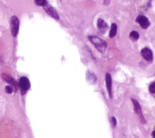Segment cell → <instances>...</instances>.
Listing matches in <instances>:
<instances>
[{
	"label": "cell",
	"mask_w": 155,
	"mask_h": 138,
	"mask_svg": "<svg viewBox=\"0 0 155 138\" xmlns=\"http://www.w3.org/2000/svg\"><path fill=\"white\" fill-rule=\"evenodd\" d=\"M152 137L155 138V130L152 133Z\"/></svg>",
	"instance_id": "cell-18"
},
{
	"label": "cell",
	"mask_w": 155,
	"mask_h": 138,
	"mask_svg": "<svg viewBox=\"0 0 155 138\" xmlns=\"http://www.w3.org/2000/svg\"><path fill=\"white\" fill-rule=\"evenodd\" d=\"M129 37H130V38L133 40V41H136V40L139 39V33H138L137 31H132L130 33Z\"/></svg>",
	"instance_id": "cell-13"
},
{
	"label": "cell",
	"mask_w": 155,
	"mask_h": 138,
	"mask_svg": "<svg viewBox=\"0 0 155 138\" xmlns=\"http://www.w3.org/2000/svg\"><path fill=\"white\" fill-rule=\"evenodd\" d=\"M34 3L37 5H40V6H44L45 4H47V1L46 0H35Z\"/></svg>",
	"instance_id": "cell-14"
},
{
	"label": "cell",
	"mask_w": 155,
	"mask_h": 138,
	"mask_svg": "<svg viewBox=\"0 0 155 138\" xmlns=\"http://www.w3.org/2000/svg\"><path fill=\"white\" fill-rule=\"evenodd\" d=\"M106 85H107L109 96L110 98H112V79L110 73L106 74Z\"/></svg>",
	"instance_id": "cell-9"
},
{
	"label": "cell",
	"mask_w": 155,
	"mask_h": 138,
	"mask_svg": "<svg viewBox=\"0 0 155 138\" xmlns=\"http://www.w3.org/2000/svg\"><path fill=\"white\" fill-rule=\"evenodd\" d=\"M30 86H31L30 81H29V80L27 77H21L20 79V81H19V87H20V88L22 90V91L24 93L30 88Z\"/></svg>",
	"instance_id": "cell-3"
},
{
	"label": "cell",
	"mask_w": 155,
	"mask_h": 138,
	"mask_svg": "<svg viewBox=\"0 0 155 138\" xmlns=\"http://www.w3.org/2000/svg\"><path fill=\"white\" fill-rule=\"evenodd\" d=\"M19 19L16 16H13L10 19V29L11 33L13 37H16L19 31Z\"/></svg>",
	"instance_id": "cell-2"
},
{
	"label": "cell",
	"mask_w": 155,
	"mask_h": 138,
	"mask_svg": "<svg viewBox=\"0 0 155 138\" xmlns=\"http://www.w3.org/2000/svg\"><path fill=\"white\" fill-rule=\"evenodd\" d=\"M132 103H133V105H134V110H135V112H136V114L139 116L141 122H142L143 123H146V121H145L144 117H143V114H142L141 107H140V105L139 104V102H137L136 100H134V99H132Z\"/></svg>",
	"instance_id": "cell-6"
},
{
	"label": "cell",
	"mask_w": 155,
	"mask_h": 138,
	"mask_svg": "<svg viewBox=\"0 0 155 138\" xmlns=\"http://www.w3.org/2000/svg\"><path fill=\"white\" fill-rule=\"evenodd\" d=\"M2 77L4 81H6L7 83L10 84V86H11L13 87V89L14 91H17V88H18V85H17V83L16 82V81L13 78V77H11L10 76L7 75V74H3L2 75Z\"/></svg>",
	"instance_id": "cell-4"
},
{
	"label": "cell",
	"mask_w": 155,
	"mask_h": 138,
	"mask_svg": "<svg viewBox=\"0 0 155 138\" xmlns=\"http://www.w3.org/2000/svg\"><path fill=\"white\" fill-rule=\"evenodd\" d=\"M13 91V89L11 86H10V85H9V86L6 87V92L7 94H11Z\"/></svg>",
	"instance_id": "cell-16"
},
{
	"label": "cell",
	"mask_w": 155,
	"mask_h": 138,
	"mask_svg": "<svg viewBox=\"0 0 155 138\" xmlns=\"http://www.w3.org/2000/svg\"><path fill=\"white\" fill-rule=\"evenodd\" d=\"M86 76L88 81L92 82V83H95V82L96 81V75H95L93 73H92V72H90V71H89V72L87 73Z\"/></svg>",
	"instance_id": "cell-12"
},
{
	"label": "cell",
	"mask_w": 155,
	"mask_h": 138,
	"mask_svg": "<svg viewBox=\"0 0 155 138\" xmlns=\"http://www.w3.org/2000/svg\"><path fill=\"white\" fill-rule=\"evenodd\" d=\"M141 54H142L143 57L148 62H151L153 60V52L150 49H148V48L143 49L141 51Z\"/></svg>",
	"instance_id": "cell-8"
},
{
	"label": "cell",
	"mask_w": 155,
	"mask_h": 138,
	"mask_svg": "<svg viewBox=\"0 0 155 138\" xmlns=\"http://www.w3.org/2000/svg\"><path fill=\"white\" fill-rule=\"evenodd\" d=\"M117 30H118V27L115 24H112L111 25V27H110V34H109V36L110 38H114L115 37L116 34H117Z\"/></svg>",
	"instance_id": "cell-11"
},
{
	"label": "cell",
	"mask_w": 155,
	"mask_h": 138,
	"mask_svg": "<svg viewBox=\"0 0 155 138\" xmlns=\"http://www.w3.org/2000/svg\"><path fill=\"white\" fill-rule=\"evenodd\" d=\"M43 9L45 10V11L46 12L47 14H49L50 16H52V17L55 19V20H59V19H60L59 14L56 13V11L51 5H49L48 3L43 6Z\"/></svg>",
	"instance_id": "cell-5"
},
{
	"label": "cell",
	"mask_w": 155,
	"mask_h": 138,
	"mask_svg": "<svg viewBox=\"0 0 155 138\" xmlns=\"http://www.w3.org/2000/svg\"><path fill=\"white\" fill-rule=\"evenodd\" d=\"M149 91H150V93L155 94V82L150 84V87H149Z\"/></svg>",
	"instance_id": "cell-15"
},
{
	"label": "cell",
	"mask_w": 155,
	"mask_h": 138,
	"mask_svg": "<svg viewBox=\"0 0 155 138\" xmlns=\"http://www.w3.org/2000/svg\"><path fill=\"white\" fill-rule=\"evenodd\" d=\"M97 27L99 29V31H100L101 33H105L106 31L107 30L108 26L107 23H106L105 21L102 20V19H99L97 21Z\"/></svg>",
	"instance_id": "cell-10"
},
{
	"label": "cell",
	"mask_w": 155,
	"mask_h": 138,
	"mask_svg": "<svg viewBox=\"0 0 155 138\" xmlns=\"http://www.w3.org/2000/svg\"><path fill=\"white\" fill-rule=\"evenodd\" d=\"M136 22L139 23V25L141 26V27L143 29H147L148 27L150 26V21L149 20L144 16L140 15L136 18Z\"/></svg>",
	"instance_id": "cell-7"
},
{
	"label": "cell",
	"mask_w": 155,
	"mask_h": 138,
	"mask_svg": "<svg viewBox=\"0 0 155 138\" xmlns=\"http://www.w3.org/2000/svg\"><path fill=\"white\" fill-rule=\"evenodd\" d=\"M111 122H112V125H113V127H115L116 125H117V120L114 117H111Z\"/></svg>",
	"instance_id": "cell-17"
},
{
	"label": "cell",
	"mask_w": 155,
	"mask_h": 138,
	"mask_svg": "<svg viewBox=\"0 0 155 138\" xmlns=\"http://www.w3.org/2000/svg\"><path fill=\"white\" fill-rule=\"evenodd\" d=\"M89 39L92 44H94V46L97 50H99L100 52H103L105 51L107 48V43L102 39H100V38L96 36H89Z\"/></svg>",
	"instance_id": "cell-1"
}]
</instances>
